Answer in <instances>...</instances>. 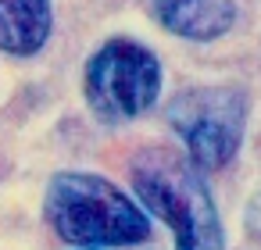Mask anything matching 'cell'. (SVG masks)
I'll list each match as a JSON object with an SVG mask.
<instances>
[{
	"mask_svg": "<svg viewBox=\"0 0 261 250\" xmlns=\"http://www.w3.org/2000/svg\"><path fill=\"white\" fill-rule=\"evenodd\" d=\"M140 207L172 229L175 250H225L222 214L204 172L168 147H147L129 164Z\"/></svg>",
	"mask_w": 261,
	"mask_h": 250,
	"instance_id": "6da1fadb",
	"label": "cell"
},
{
	"mask_svg": "<svg viewBox=\"0 0 261 250\" xmlns=\"http://www.w3.org/2000/svg\"><path fill=\"white\" fill-rule=\"evenodd\" d=\"M47 225L79 250L136 246L150 239L147 211L104 175L58 172L43 197Z\"/></svg>",
	"mask_w": 261,
	"mask_h": 250,
	"instance_id": "7a4b0ae2",
	"label": "cell"
},
{
	"mask_svg": "<svg viewBox=\"0 0 261 250\" xmlns=\"http://www.w3.org/2000/svg\"><path fill=\"white\" fill-rule=\"evenodd\" d=\"M250 100L240 86H186L165 104V122L197 172H222L243 147Z\"/></svg>",
	"mask_w": 261,
	"mask_h": 250,
	"instance_id": "3957f363",
	"label": "cell"
},
{
	"mask_svg": "<svg viewBox=\"0 0 261 250\" xmlns=\"http://www.w3.org/2000/svg\"><path fill=\"white\" fill-rule=\"evenodd\" d=\"M83 93L104 125L143 118L161 93V61L150 47L115 36L90 54L83 68Z\"/></svg>",
	"mask_w": 261,
	"mask_h": 250,
	"instance_id": "277c9868",
	"label": "cell"
},
{
	"mask_svg": "<svg viewBox=\"0 0 261 250\" xmlns=\"http://www.w3.org/2000/svg\"><path fill=\"white\" fill-rule=\"evenodd\" d=\"M150 11L161 29L190 43L222 40L236 25V0H150Z\"/></svg>",
	"mask_w": 261,
	"mask_h": 250,
	"instance_id": "5b68a950",
	"label": "cell"
},
{
	"mask_svg": "<svg viewBox=\"0 0 261 250\" xmlns=\"http://www.w3.org/2000/svg\"><path fill=\"white\" fill-rule=\"evenodd\" d=\"M54 29V0H0V54L36 58Z\"/></svg>",
	"mask_w": 261,
	"mask_h": 250,
	"instance_id": "8992f818",
	"label": "cell"
}]
</instances>
